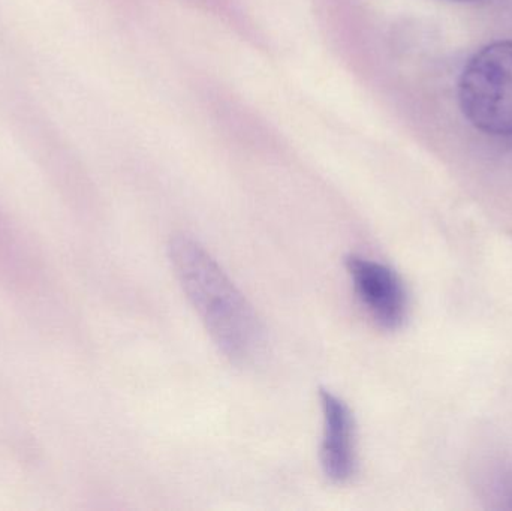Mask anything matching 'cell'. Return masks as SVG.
<instances>
[{"label": "cell", "instance_id": "cell-1", "mask_svg": "<svg viewBox=\"0 0 512 511\" xmlns=\"http://www.w3.org/2000/svg\"><path fill=\"white\" fill-rule=\"evenodd\" d=\"M177 279L221 353L237 363L251 362L262 345V326L251 303L215 258L188 234L170 242Z\"/></svg>", "mask_w": 512, "mask_h": 511}, {"label": "cell", "instance_id": "cell-2", "mask_svg": "<svg viewBox=\"0 0 512 511\" xmlns=\"http://www.w3.org/2000/svg\"><path fill=\"white\" fill-rule=\"evenodd\" d=\"M459 104L474 128L512 137V39L480 48L459 78Z\"/></svg>", "mask_w": 512, "mask_h": 511}, {"label": "cell", "instance_id": "cell-3", "mask_svg": "<svg viewBox=\"0 0 512 511\" xmlns=\"http://www.w3.org/2000/svg\"><path fill=\"white\" fill-rule=\"evenodd\" d=\"M346 269L355 293L370 317L384 329H400L408 314V296L397 273L384 264L358 255L346 258Z\"/></svg>", "mask_w": 512, "mask_h": 511}, {"label": "cell", "instance_id": "cell-4", "mask_svg": "<svg viewBox=\"0 0 512 511\" xmlns=\"http://www.w3.org/2000/svg\"><path fill=\"white\" fill-rule=\"evenodd\" d=\"M319 396L324 411L322 468L331 482L345 483L354 476L357 467L354 417L348 405L330 390L322 389Z\"/></svg>", "mask_w": 512, "mask_h": 511}, {"label": "cell", "instance_id": "cell-5", "mask_svg": "<svg viewBox=\"0 0 512 511\" xmlns=\"http://www.w3.org/2000/svg\"><path fill=\"white\" fill-rule=\"evenodd\" d=\"M456 2H481V0H456Z\"/></svg>", "mask_w": 512, "mask_h": 511}]
</instances>
